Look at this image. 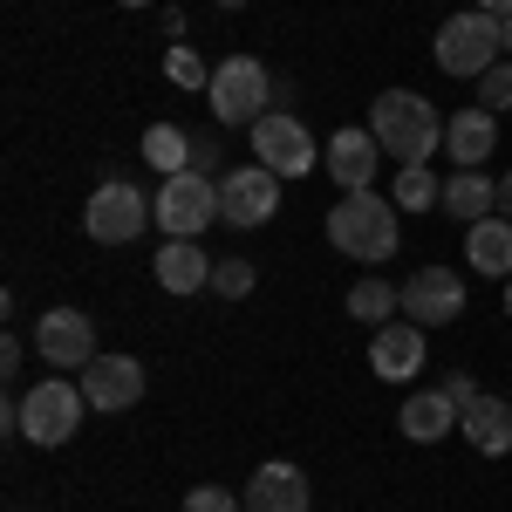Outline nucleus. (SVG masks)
<instances>
[{
	"label": "nucleus",
	"instance_id": "obj_13",
	"mask_svg": "<svg viewBox=\"0 0 512 512\" xmlns=\"http://www.w3.org/2000/svg\"><path fill=\"white\" fill-rule=\"evenodd\" d=\"M424 335H431V328H417V321H383V328L369 335V369H376L383 383L424 376Z\"/></svg>",
	"mask_w": 512,
	"mask_h": 512
},
{
	"label": "nucleus",
	"instance_id": "obj_35",
	"mask_svg": "<svg viewBox=\"0 0 512 512\" xmlns=\"http://www.w3.org/2000/svg\"><path fill=\"white\" fill-rule=\"evenodd\" d=\"M506 315H512V280H506Z\"/></svg>",
	"mask_w": 512,
	"mask_h": 512
},
{
	"label": "nucleus",
	"instance_id": "obj_29",
	"mask_svg": "<svg viewBox=\"0 0 512 512\" xmlns=\"http://www.w3.org/2000/svg\"><path fill=\"white\" fill-rule=\"evenodd\" d=\"M219 151H226L219 137H192V171H198V178H226V171H219V164H226Z\"/></svg>",
	"mask_w": 512,
	"mask_h": 512
},
{
	"label": "nucleus",
	"instance_id": "obj_23",
	"mask_svg": "<svg viewBox=\"0 0 512 512\" xmlns=\"http://www.w3.org/2000/svg\"><path fill=\"white\" fill-rule=\"evenodd\" d=\"M396 212H431V205H444V178H437L431 164H396Z\"/></svg>",
	"mask_w": 512,
	"mask_h": 512
},
{
	"label": "nucleus",
	"instance_id": "obj_15",
	"mask_svg": "<svg viewBox=\"0 0 512 512\" xmlns=\"http://www.w3.org/2000/svg\"><path fill=\"white\" fill-rule=\"evenodd\" d=\"M212 253L198 246V239H164L158 253H151V274H158L164 294H198V287H212Z\"/></svg>",
	"mask_w": 512,
	"mask_h": 512
},
{
	"label": "nucleus",
	"instance_id": "obj_21",
	"mask_svg": "<svg viewBox=\"0 0 512 512\" xmlns=\"http://www.w3.org/2000/svg\"><path fill=\"white\" fill-rule=\"evenodd\" d=\"M444 212L465 219V226L492 219V212H499V178H485V164H478V171H451V178H444Z\"/></svg>",
	"mask_w": 512,
	"mask_h": 512
},
{
	"label": "nucleus",
	"instance_id": "obj_32",
	"mask_svg": "<svg viewBox=\"0 0 512 512\" xmlns=\"http://www.w3.org/2000/svg\"><path fill=\"white\" fill-rule=\"evenodd\" d=\"M499 212H506V219H512V171H506V178H499Z\"/></svg>",
	"mask_w": 512,
	"mask_h": 512
},
{
	"label": "nucleus",
	"instance_id": "obj_3",
	"mask_svg": "<svg viewBox=\"0 0 512 512\" xmlns=\"http://www.w3.org/2000/svg\"><path fill=\"white\" fill-rule=\"evenodd\" d=\"M437 69L444 76H465L478 82L485 69H499V55H506V21H492L485 7H465V14H451L444 28H437Z\"/></svg>",
	"mask_w": 512,
	"mask_h": 512
},
{
	"label": "nucleus",
	"instance_id": "obj_5",
	"mask_svg": "<svg viewBox=\"0 0 512 512\" xmlns=\"http://www.w3.org/2000/svg\"><path fill=\"white\" fill-rule=\"evenodd\" d=\"M158 219V205L137 192L130 178H110V185H96V198H89V212H82V233L96 239V246H130V239L144 233Z\"/></svg>",
	"mask_w": 512,
	"mask_h": 512
},
{
	"label": "nucleus",
	"instance_id": "obj_6",
	"mask_svg": "<svg viewBox=\"0 0 512 512\" xmlns=\"http://www.w3.org/2000/svg\"><path fill=\"white\" fill-rule=\"evenodd\" d=\"M82 383H35V390L21 396V437L28 444H41V451H55V444H69L76 437V424H82Z\"/></svg>",
	"mask_w": 512,
	"mask_h": 512
},
{
	"label": "nucleus",
	"instance_id": "obj_27",
	"mask_svg": "<svg viewBox=\"0 0 512 512\" xmlns=\"http://www.w3.org/2000/svg\"><path fill=\"white\" fill-rule=\"evenodd\" d=\"M478 103L499 117V110H512V62H499V69H485L478 76Z\"/></svg>",
	"mask_w": 512,
	"mask_h": 512
},
{
	"label": "nucleus",
	"instance_id": "obj_36",
	"mask_svg": "<svg viewBox=\"0 0 512 512\" xmlns=\"http://www.w3.org/2000/svg\"><path fill=\"white\" fill-rule=\"evenodd\" d=\"M219 7H246V0H219Z\"/></svg>",
	"mask_w": 512,
	"mask_h": 512
},
{
	"label": "nucleus",
	"instance_id": "obj_10",
	"mask_svg": "<svg viewBox=\"0 0 512 512\" xmlns=\"http://www.w3.org/2000/svg\"><path fill=\"white\" fill-rule=\"evenodd\" d=\"M403 315L417 328H444V321L465 315V274L458 267H417L403 280Z\"/></svg>",
	"mask_w": 512,
	"mask_h": 512
},
{
	"label": "nucleus",
	"instance_id": "obj_1",
	"mask_svg": "<svg viewBox=\"0 0 512 512\" xmlns=\"http://www.w3.org/2000/svg\"><path fill=\"white\" fill-rule=\"evenodd\" d=\"M369 137L396 164H431V151H444V117L431 110V96H417V89H383L376 110H369Z\"/></svg>",
	"mask_w": 512,
	"mask_h": 512
},
{
	"label": "nucleus",
	"instance_id": "obj_22",
	"mask_svg": "<svg viewBox=\"0 0 512 512\" xmlns=\"http://www.w3.org/2000/svg\"><path fill=\"white\" fill-rule=\"evenodd\" d=\"M144 164L164 171V178L192 171V130H178V123H151V130H144Z\"/></svg>",
	"mask_w": 512,
	"mask_h": 512
},
{
	"label": "nucleus",
	"instance_id": "obj_11",
	"mask_svg": "<svg viewBox=\"0 0 512 512\" xmlns=\"http://www.w3.org/2000/svg\"><path fill=\"white\" fill-rule=\"evenodd\" d=\"M35 349L48 369H89L96 362V328H89V315H76V308H48V315L35 321Z\"/></svg>",
	"mask_w": 512,
	"mask_h": 512
},
{
	"label": "nucleus",
	"instance_id": "obj_7",
	"mask_svg": "<svg viewBox=\"0 0 512 512\" xmlns=\"http://www.w3.org/2000/svg\"><path fill=\"white\" fill-rule=\"evenodd\" d=\"M158 226L164 239H198L212 219H219V178H198V171H178L158 185Z\"/></svg>",
	"mask_w": 512,
	"mask_h": 512
},
{
	"label": "nucleus",
	"instance_id": "obj_20",
	"mask_svg": "<svg viewBox=\"0 0 512 512\" xmlns=\"http://www.w3.org/2000/svg\"><path fill=\"white\" fill-rule=\"evenodd\" d=\"M396 424H403L410 444H437V437L458 431V403L444 390H417V396H403V417H396Z\"/></svg>",
	"mask_w": 512,
	"mask_h": 512
},
{
	"label": "nucleus",
	"instance_id": "obj_34",
	"mask_svg": "<svg viewBox=\"0 0 512 512\" xmlns=\"http://www.w3.org/2000/svg\"><path fill=\"white\" fill-rule=\"evenodd\" d=\"M117 7H151V0H117Z\"/></svg>",
	"mask_w": 512,
	"mask_h": 512
},
{
	"label": "nucleus",
	"instance_id": "obj_30",
	"mask_svg": "<svg viewBox=\"0 0 512 512\" xmlns=\"http://www.w3.org/2000/svg\"><path fill=\"white\" fill-rule=\"evenodd\" d=\"M437 390H444V396H451V403H458V417H465V403H478V396H485V390H478V383H472V376H465V369H451V376H444Z\"/></svg>",
	"mask_w": 512,
	"mask_h": 512
},
{
	"label": "nucleus",
	"instance_id": "obj_8",
	"mask_svg": "<svg viewBox=\"0 0 512 512\" xmlns=\"http://www.w3.org/2000/svg\"><path fill=\"white\" fill-rule=\"evenodd\" d=\"M274 212H280V178L267 164H239V171L219 178V219H226V226L253 233V226H267Z\"/></svg>",
	"mask_w": 512,
	"mask_h": 512
},
{
	"label": "nucleus",
	"instance_id": "obj_4",
	"mask_svg": "<svg viewBox=\"0 0 512 512\" xmlns=\"http://www.w3.org/2000/svg\"><path fill=\"white\" fill-rule=\"evenodd\" d=\"M205 103H212L219 123H260L267 103H274V76L260 69V55H226L205 82Z\"/></svg>",
	"mask_w": 512,
	"mask_h": 512
},
{
	"label": "nucleus",
	"instance_id": "obj_9",
	"mask_svg": "<svg viewBox=\"0 0 512 512\" xmlns=\"http://www.w3.org/2000/svg\"><path fill=\"white\" fill-rule=\"evenodd\" d=\"M253 151H260L253 164H267L274 178H308L315 171V137L301 130V117H287V110H267V117L253 123Z\"/></svg>",
	"mask_w": 512,
	"mask_h": 512
},
{
	"label": "nucleus",
	"instance_id": "obj_12",
	"mask_svg": "<svg viewBox=\"0 0 512 512\" xmlns=\"http://www.w3.org/2000/svg\"><path fill=\"white\" fill-rule=\"evenodd\" d=\"M76 383L89 410H137L144 403V362L137 355H96Z\"/></svg>",
	"mask_w": 512,
	"mask_h": 512
},
{
	"label": "nucleus",
	"instance_id": "obj_25",
	"mask_svg": "<svg viewBox=\"0 0 512 512\" xmlns=\"http://www.w3.org/2000/svg\"><path fill=\"white\" fill-rule=\"evenodd\" d=\"M212 294L219 301H246L253 294V260H219L212 267Z\"/></svg>",
	"mask_w": 512,
	"mask_h": 512
},
{
	"label": "nucleus",
	"instance_id": "obj_33",
	"mask_svg": "<svg viewBox=\"0 0 512 512\" xmlns=\"http://www.w3.org/2000/svg\"><path fill=\"white\" fill-rule=\"evenodd\" d=\"M506 62H512V21H506Z\"/></svg>",
	"mask_w": 512,
	"mask_h": 512
},
{
	"label": "nucleus",
	"instance_id": "obj_19",
	"mask_svg": "<svg viewBox=\"0 0 512 512\" xmlns=\"http://www.w3.org/2000/svg\"><path fill=\"white\" fill-rule=\"evenodd\" d=\"M246 512H308V478L294 472V465H260V472L246 478Z\"/></svg>",
	"mask_w": 512,
	"mask_h": 512
},
{
	"label": "nucleus",
	"instance_id": "obj_26",
	"mask_svg": "<svg viewBox=\"0 0 512 512\" xmlns=\"http://www.w3.org/2000/svg\"><path fill=\"white\" fill-rule=\"evenodd\" d=\"M164 76L178 82V89H205V82H212V76H205V62H198V55L185 48V41H178V48L164 55Z\"/></svg>",
	"mask_w": 512,
	"mask_h": 512
},
{
	"label": "nucleus",
	"instance_id": "obj_14",
	"mask_svg": "<svg viewBox=\"0 0 512 512\" xmlns=\"http://www.w3.org/2000/svg\"><path fill=\"white\" fill-rule=\"evenodd\" d=\"M376 158H383V144L369 130H335L321 144V164H328V178L342 192H376Z\"/></svg>",
	"mask_w": 512,
	"mask_h": 512
},
{
	"label": "nucleus",
	"instance_id": "obj_31",
	"mask_svg": "<svg viewBox=\"0 0 512 512\" xmlns=\"http://www.w3.org/2000/svg\"><path fill=\"white\" fill-rule=\"evenodd\" d=\"M478 7H485L492 21H512V0H478Z\"/></svg>",
	"mask_w": 512,
	"mask_h": 512
},
{
	"label": "nucleus",
	"instance_id": "obj_17",
	"mask_svg": "<svg viewBox=\"0 0 512 512\" xmlns=\"http://www.w3.org/2000/svg\"><path fill=\"white\" fill-rule=\"evenodd\" d=\"M465 260H472L478 280H512V219L506 212L465 226Z\"/></svg>",
	"mask_w": 512,
	"mask_h": 512
},
{
	"label": "nucleus",
	"instance_id": "obj_18",
	"mask_svg": "<svg viewBox=\"0 0 512 512\" xmlns=\"http://www.w3.org/2000/svg\"><path fill=\"white\" fill-rule=\"evenodd\" d=\"M458 431H465V444H472L478 458H506L512 451V403L506 396H478V403H465Z\"/></svg>",
	"mask_w": 512,
	"mask_h": 512
},
{
	"label": "nucleus",
	"instance_id": "obj_2",
	"mask_svg": "<svg viewBox=\"0 0 512 512\" xmlns=\"http://www.w3.org/2000/svg\"><path fill=\"white\" fill-rule=\"evenodd\" d=\"M403 226H396V198L376 192H342V205H328V246L349 253V260H390Z\"/></svg>",
	"mask_w": 512,
	"mask_h": 512
},
{
	"label": "nucleus",
	"instance_id": "obj_28",
	"mask_svg": "<svg viewBox=\"0 0 512 512\" xmlns=\"http://www.w3.org/2000/svg\"><path fill=\"white\" fill-rule=\"evenodd\" d=\"M185 512H246V499H233L226 485H198L192 499H185Z\"/></svg>",
	"mask_w": 512,
	"mask_h": 512
},
{
	"label": "nucleus",
	"instance_id": "obj_16",
	"mask_svg": "<svg viewBox=\"0 0 512 512\" xmlns=\"http://www.w3.org/2000/svg\"><path fill=\"white\" fill-rule=\"evenodd\" d=\"M444 151L458 158V171H478V164L499 151V117L472 103V110H458V117H444Z\"/></svg>",
	"mask_w": 512,
	"mask_h": 512
},
{
	"label": "nucleus",
	"instance_id": "obj_24",
	"mask_svg": "<svg viewBox=\"0 0 512 512\" xmlns=\"http://www.w3.org/2000/svg\"><path fill=\"white\" fill-rule=\"evenodd\" d=\"M349 315L355 321H369V328H383V321H396L403 315V287H390V280H355L349 287Z\"/></svg>",
	"mask_w": 512,
	"mask_h": 512
}]
</instances>
